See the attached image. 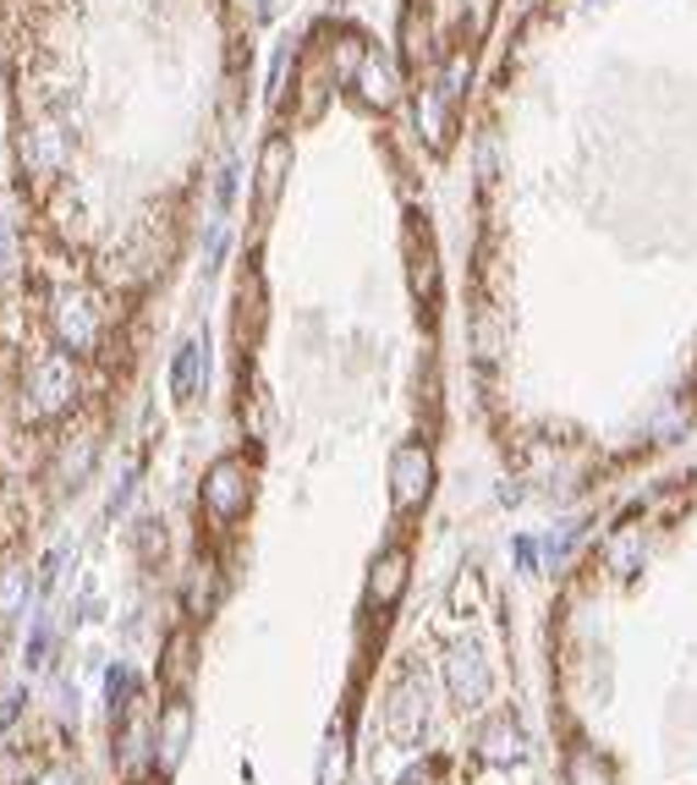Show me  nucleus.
<instances>
[{"label":"nucleus","mask_w":697,"mask_h":785,"mask_svg":"<svg viewBox=\"0 0 697 785\" xmlns=\"http://www.w3.org/2000/svg\"><path fill=\"white\" fill-rule=\"evenodd\" d=\"M549 132L484 149L467 362L506 473L555 500L697 440V0H544Z\"/></svg>","instance_id":"1"},{"label":"nucleus","mask_w":697,"mask_h":785,"mask_svg":"<svg viewBox=\"0 0 697 785\" xmlns=\"http://www.w3.org/2000/svg\"><path fill=\"white\" fill-rule=\"evenodd\" d=\"M538 670L560 785H697V457L648 473L566 561Z\"/></svg>","instance_id":"2"},{"label":"nucleus","mask_w":697,"mask_h":785,"mask_svg":"<svg viewBox=\"0 0 697 785\" xmlns=\"http://www.w3.org/2000/svg\"><path fill=\"white\" fill-rule=\"evenodd\" d=\"M0 785H105V763L78 714L34 703L0 725Z\"/></svg>","instance_id":"3"},{"label":"nucleus","mask_w":697,"mask_h":785,"mask_svg":"<svg viewBox=\"0 0 697 785\" xmlns=\"http://www.w3.org/2000/svg\"><path fill=\"white\" fill-rule=\"evenodd\" d=\"M23 604H28V522L7 473H0V681H7V665H12Z\"/></svg>","instance_id":"4"}]
</instances>
